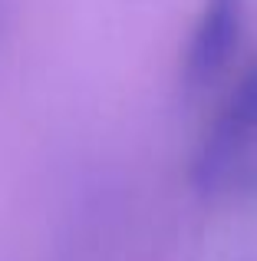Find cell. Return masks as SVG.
I'll return each mask as SVG.
<instances>
[{"label":"cell","mask_w":257,"mask_h":261,"mask_svg":"<svg viewBox=\"0 0 257 261\" xmlns=\"http://www.w3.org/2000/svg\"><path fill=\"white\" fill-rule=\"evenodd\" d=\"M257 155V60L221 99L191 155V185L201 195L228 192Z\"/></svg>","instance_id":"6da1fadb"},{"label":"cell","mask_w":257,"mask_h":261,"mask_svg":"<svg viewBox=\"0 0 257 261\" xmlns=\"http://www.w3.org/2000/svg\"><path fill=\"white\" fill-rule=\"evenodd\" d=\"M247 0H205L191 27L185 57H181V83L188 89H205L231 63L244 33Z\"/></svg>","instance_id":"7a4b0ae2"}]
</instances>
